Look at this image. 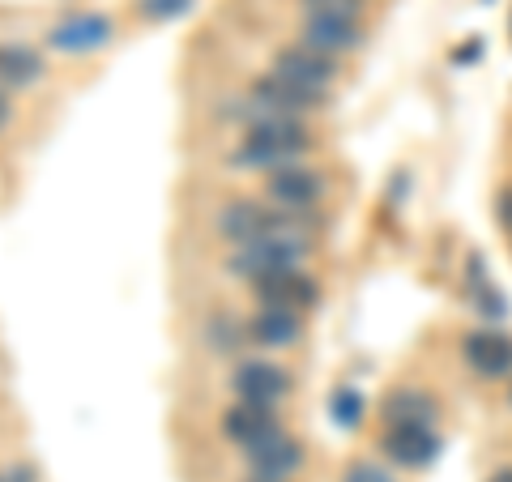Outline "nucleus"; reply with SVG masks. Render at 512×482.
<instances>
[{
	"label": "nucleus",
	"mask_w": 512,
	"mask_h": 482,
	"mask_svg": "<svg viewBox=\"0 0 512 482\" xmlns=\"http://www.w3.org/2000/svg\"><path fill=\"white\" fill-rule=\"evenodd\" d=\"M278 427V414L269 410V406H252V401H235V406L222 414V436H227L231 444L239 448H252V444H261L269 440Z\"/></svg>",
	"instance_id": "ddd939ff"
},
{
	"label": "nucleus",
	"mask_w": 512,
	"mask_h": 482,
	"mask_svg": "<svg viewBox=\"0 0 512 482\" xmlns=\"http://www.w3.org/2000/svg\"><path fill=\"white\" fill-rule=\"evenodd\" d=\"M384 457L393 465H402V470H423V465L436 461L440 453V436L431 431V423H397L384 431Z\"/></svg>",
	"instance_id": "0eeeda50"
},
{
	"label": "nucleus",
	"mask_w": 512,
	"mask_h": 482,
	"mask_svg": "<svg viewBox=\"0 0 512 482\" xmlns=\"http://www.w3.org/2000/svg\"><path fill=\"white\" fill-rule=\"evenodd\" d=\"M244 457H248L252 478H261V482H282V478H291L299 465H303V444H299L295 436H286V431H274L269 440L244 448Z\"/></svg>",
	"instance_id": "1a4fd4ad"
},
{
	"label": "nucleus",
	"mask_w": 512,
	"mask_h": 482,
	"mask_svg": "<svg viewBox=\"0 0 512 482\" xmlns=\"http://www.w3.org/2000/svg\"><path fill=\"white\" fill-rule=\"evenodd\" d=\"M487 482H512V470H495Z\"/></svg>",
	"instance_id": "393cba45"
},
{
	"label": "nucleus",
	"mask_w": 512,
	"mask_h": 482,
	"mask_svg": "<svg viewBox=\"0 0 512 482\" xmlns=\"http://www.w3.org/2000/svg\"><path fill=\"white\" fill-rule=\"evenodd\" d=\"M231 389H235L239 401H252V406H269V410H274L278 401L291 393V376H286L278 363L248 359V363H239V367H235Z\"/></svg>",
	"instance_id": "6e6552de"
},
{
	"label": "nucleus",
	"mask_w": 512,
	"mask_h": 482,
	"mask_svg": "<svg viewBox=\"0 0 512 482\" xmlns=\"http://www.w3.org/2000/svg\"><path fill=\"white\" fill-rule=\"evenodd\" d=\"M5 478H9V482H30V478H35V474H30V470H26V465H22V470H9Z\"/></svg>",
	"instance_id": "b1692460"
},
{
	"label": "nucleus",
	"mask_w": 512,
	"mask_h": 482,
	"mask_svg": "<svg viewBox=\"0 0 512 482\" xmlns=\"http://www.w3.org/2000/svg\"><path fill=\"white\" fill-rule=\"evenodd\" d=\"M303 13H338V18H355L359 0H299Z\"/></svg>",
	"instance_id": "aec40b11"
},
{
	"label": "nucleus",
	"mask_w": 512,
	"mask_h": 482,
	"mask_svg": "<svg viewBox=\"0 0 512 482\" xmlns=\"http://www.w3.org/2000/svg\"><path fill=\"white\" fill-rule=\"evenodd\" d=\"M303 337V316L299 312H282V308H261L248 320V342L265 346V350H291Z\"/></svg>",
	"instance_id": "4468645a"
},
{
	"label": "nucleus",
	"mask_w": 512,
	"mask_h": 482,
	"mask_svg": "<svg viewBox=\"0 0 512 482\" xmlns=\"http://www.w3.org/2000/svg\"><path fill=\"white\" fill-rule=\"evenodd\" d=\"M461 355L474 367L478 376L487 380H504L512 372V337L508 333H495V329H478L461 342Z\"/></svg>",
	"instance_id": "f8f14e48"
},
{
	"label": "nucleus",
	"mask_w": 512,
	"mask_h": 482,
	"mask_svg": "<svg viewBox=\"0 0 512 482\" xmlns=\"http://www.w3.org/2000/svg\"><path fill=\"white\" fill-rule=\"evenodd\" d=\"M500 222H504V227L512 231V188H508L504 197H500Z\"/></svg>",
	"instance_id": "4be33fe9"
},
{
	"label": "nucleus",
	"mask_w": 512,
	"mask_h": 482,
	"mask_svg": "<svg viewBox=\"0 0 512 482\" xmlns=\"http://www.w3.org/2000/svg\"><path fill=\"white\" fill-rule=\"evenodd\" d=\"M508 397H512V389H508Z\"/></svg>",
	"instance_id": "bb28decb"
},
{
	"label": "nucleus",
	"mask_w": 512,
	"mask_h": 482,
	"mask_svg": "<svg viewBox=\"0 0 512 482\" xmlns=\"http://www.w3.org/2000/svg\"><path fill=\"white\" fill-rule=\"evenodd\" d=\"M308 146H312V137H308V128H303L299 120H261V124L248 128L244 141H239L235 163L239 167L278 171V167L299 163V158L308 154Z\"/></svg>",
	"instance_id": "f257e3e1"
},
{
	"label": "nucleus",
	"mask_w": 512,
	"mask_h": 482,
	"mask_svg": "<svg viewBox=\"0 0 512 482\" xmlns=\"http://www.w3.org/2000/svg\"><path fill=\"white\" fill-rule=\"evenodd\" d=\"M252 295L261 308H282V312H308L320 299L316 282L303 269H282V273H265V278L252 282Z\"/></svg>",
	"instance_id": "39448f33"
},
{
	"label": "nucleus",
	"mask_w": 512,
	"mask_h": 482,
	"mask_svg": "<svg viewBox=\"0 0 512 482\" xmlns=\"http://www.w3.org/2000/svg\"><path fill=\"white\" fill-rule=\"evenodd\" d=\"M188 5H192V0H146L141 13H146L150 22H167V18H175V13H184Z\"/></svg>",
	"instance_id": "412c9836"
},
{
	"label": "nucleus",
	"mask_w": 512,
	"mask_h": 482,
	"mask_svg": "<svg viewBox=\"0 0 512 482\" xmlns=\"http://www.w3.org/2000/svg\"><path fill=\"white\" fill-rule=\"evenodd\" d=\"M244 337H248V325L239 329L231 316H222V320H214V325H210V346L218 350V355H235V350L244 346Z\"/></svg>",
	"instance_id": "f3484780"
},
{
	"label": "nucleus",
	"mask_w": 512,
	"mask_h": 482,
	"mask_svg": "<svg viewBox=\"0 0 512 482\" xmlns=\"http://www.w3.org/2000/svg\"><path fill=\"white\" fill-rule=\"evenodd\" d=\"M342 482H393V474L384 470V465H376V461H350Z\"/></svg>",
	"instance_id": "6ab92c4d"
},
{
	"label": "nucleus",
	"mask_w": 512,
	"mask_h": 482,
	"mask_svg": "<svg viewBox=\"0 0 512 482\" xmlns=\"http://www.w3.org/2000/svg\"><path fill=\"white\" fill-rule=\"evenodd\" d=\"M265 192L278 210H291V214H308L312 205L325 197V180L320 171L303 167V163H291V167H278L274 175L265 180Z\"/></svg>",
	"instance_id": "423d86ee"
},
{
	"label": "nucleus",
	"mask_w": 512,
	"mask_h": 482,
	"mask_svg": "<svg viewBox=\"0 0 512 482\" xmlns=\"http://www.w3.org/2000/svg\"><path fill=\"white\" fill-rule=\"evenodd\" d=\"M308 256V235H269V239H252V244L235 248L231 269L239 278H265V273H282V269H303Z\"/></svg>",
	"instance_id": "7ed1b4c3"
},
{
	"label": "nucleus",
	"mask_w": 512,
	"mask_h": 482,
	"mask_svg": "<svg viewBox=\"0 0 512 482\" xmlns=\"http://www.w3.org/2000/svg\"><path fill=\"white\" fill-rule=\"evenodd\" d=\"M333 419H338L342 427H355L363 419V397L355 389H342V393H333Z\"/></svg>",
	"instance_id": "a211bd4d"
},
{
	"label": "nucleus",
	"mask_w": 512,
	"mask_h": 482,
	"mask_svg": "<svg viewBox=\"0 0 512 482\" xmlns=\"http://www.w3.org/2000/svg\"><path fill=\"white\" fill-rule=\"evenodd\" d=\"M252 482H261V478H252Z\"/></svg>",
	"instance_id": "a878e982"
},
{
	"label": "nucleus",
	"mask_w": 512,
	"mask_h": 482,
	"mask_svg": "<svg viewBox=\"0 0 512 482\" xmlns=\"http://www.w3.org/2000/svg\"><path fill=\"white\" fill-rule=\"evenodd\" d=\"M431 414H436V401H431L423 389H397L389 401H384V419H389V427H397V423H431Z\"/></svg>",
	"instance_id": "dca6fc26"
},
{
	"label": "nucleus",
	"mask_w": 512,
	"mask_h": 482,
	"mask_svg": "<svg viewBox=\"0 0 512 482\" xmlns=\"http://www.w3.org/2000/svg\"><path fill=\"white\" fill-rule=\"evenodd\" d=\"M269 73H278L282 82H291L299 90L316 94V99H325L333 77H338V64H333V56H320V52H312V47L295 43V47H282V52L274 56V69Z\"/></svg>",
	"instance_id": "20e7f679"
},
{
	"label": "nucleus",
	"mask_w": 512,
	"mask_h": 482,
	"mask_svg": "<svg viewBox=\"0 0 512 482\" xmlns=\"http://www.w3.org/2000/svg\"><path fill=\"white\" fill-rule=\"evenodd\" d=\"M47 43H52L56 52H69V56L99 52V47L111 43V22L103 13H73V18H64L47 30Z\"/></svg>",
	"instance_id": "9b49d317"
},
{
	"label": "nucleus",
	"mask_w": 512,
	"mask_h": 482,
	"mask_svg": "<svg viewBox=\"0 0 512 482\" xmlns=\"http://www.w3.org/2000/svg\"><path fill=\"white\" fill-rule=\"evenodd\" d=\"M363 43V30L355 18H338V13H303V47L320 56H342L355 52Z\"/></svg>",
	"instance_id": "9d476101"
},
{
	"label": "nucleus",
	"mask_w": 512,
	"mask_h": 482,
	"mask_svg": "<svg viewBox=\"0 0 512 482\" xmlns=\"http://www.w3.org/2000/svg\"><path fill=\"white\" fill-rule=\"evenodd\" d=\"M9 116H13V107H9V99H5V90H0V128L9 124Z\"/></svg>",
	"instance_id": "5701e85b"
},
{
	"label": "nucleus",
	"mask_w": 512,
	"mask_h": 482,
	"mask_svg": "<svg viewBox=\"0 0 512 482\" xmlns=\"http://www.w3.org/2000/svg\"><path fill=\"white\" fill-rule=\"evenodd\" d=\"M43 77L39 52H30L22 43H0V82L5 86H30Z\"/></svg>",
	"instance_id": "2eb2a0df"
},
{
	"label": "nucleus",
	"mask_w": 512,
	"mask_h": 482,
	"mask_svg": "<svg viewBox=\"0 0 512 482\" xmlns=\"http://www.w3.org/2000/svg\"><path fill=\"white\" fill-rule=\"evenodd\" d=\"M303 214L278 210V205L265 201H231L227 210L218 214V231L231 239L235 248L252 244V239H269V235H303Z\"/></svg>",
	"instance_id": "f03ea898"
}]
</instances>
